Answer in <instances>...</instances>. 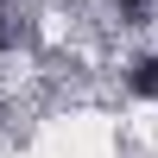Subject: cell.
I'll return each instance as SVG.
<instances>
[{"label":"cell","instance_id":"cell-1","mask_svg":"<svg viewBox=\"0 0 158 158\" xmlns=\"http://www.w3.org/2000/svg\"><path fill=\"white\" fill-rule=\"evenodd\" d=\"M127 89H133V95H146V101H158V57H139L133 76H127Z\"/></svg>","mask_w":158,"mask_h":158},{"label":"cell","instance_id":"cell-2","mask_svg":"<svg viewBox=\"0 0 158 158\" xmlns=\"http://www.w3.org/2000/svg\"><path fill=\"white\" fill-rule=\"evenodd\" d=\"M0 44H6V25H0Z\"/></svg>","mask_w":158,"mask_h":158}]
</instances>
